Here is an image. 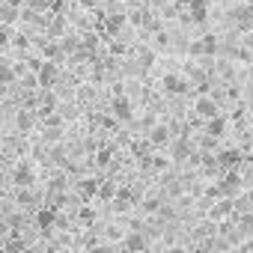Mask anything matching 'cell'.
Instances as JSON below:
<instances>
[{
    "mask_svg": "<svg viewBox=\"0 0 253 253\" xmlns=\"http://www.w3.org/2000/svg\"><path fill=\"white\" fill-rule=\"evenodd\" d=\"M188 51H191L194 57H214V54H217V39H214V36H203V39L194 42Z\"/></svg>",
    "mask_w": 253,
    "mask_h": 253,
    "instance_id": "cell-4",
    "label": "cell"
},
{
    "mask_svg": "<svg viewBox=\"0 0 253 253\" xmlns=\"http://www.w3.org/2000/svg\"><path fill=\"white\" fill-rule=\"evenodd\" d=\"M3 3H9V6H15V9H18V6L24 3V0H3Z\"/></svg>",
    "mask_w": 253,
    "mask_h": 253,
    "instance_id": "cell-29",
    "label": "cell"
},
{
    "mask_svg": "<svg viewBox=\"0 0 253 253\" xmlns=\"http://www.w3.org/2000/svg\"><path fill=\"white\" fill-rule=\"evenodd\" d=\"M15 122H18L21 131H27V128H33V113H30V110H18V119H15Z\"/></svg>",
    "mask_w": 253,
    "mask_h": 253,
    "instance_id": "cell-17",
    "label": "cell"
},
{
    "mask_svg": "<svg viewBox=\"0 0 253 253\" xmlns=\"http://www.w3.org/2000/svg\"><path fill=\"white\" fill-rule=\"evenodd\" d=\"M167 164H170V161H164V158H155V161H152V167H155V170H164Z\"/></svg>",
    "mask_w": 253,
    "mask_h": 253,
    "instance_id": "cell-25",
    "label": "cell"
},
{
    "mask_svg": "<svg viewBox=\"0 0 253 253\" xmlns=\"http://www.w3.org/2000/svg\"><path fill=\"white\" fill-rule=\"evenodd\" d=\"M60 54H63V51H60L57 45H45V57H51V63H54V60H57Z\"/></svg>",
    "mask_w": 253,
    "mask_h": 253,
    "instance_id": "cell-22",
    "label": "cell"
},
{
    "mask_svg": "<svg viewBox=\"0 0 253 253\" xmlns=\"http://www.w3.org/2000/svg\"><path fill=\"white\" fill-rule=\"evenodd\" d=\"M140 60H143V66H152V51H146V54H143Z\"/></svg>",
    "mask_w": 253,
    "mask_h": 253,
    "instance_id": "cell-26",
    "label": "cell"
},
{
    "mask_svg": "<svg viewBox=\"0 0 253 253\" xmlns=\"http://www.w3.org/2000/svg\"><path fill=\"white\" fill-rule=\"evenodd\" d=\"M6 89H9L6 84H0V101H3V98H6Z\"/></svg>",
    "mask_w": 253,
    "mask_h": 253,
    "instance_id": "cell-30",
    "label": "cell"
},
{
    "mask_svg": "<svg viewBox=\"0 0 253 253\" xmlns=\"http://www.w3.org/2000/svg\"><path fill=\"white\" fill-rule=\"evenodd\" d=\"M6 45H9V30L0 27V48H6Z\"/></svg>",
    "mask_w": 253,
    "mask_h": 253,
    "instance_id": "cell-23",
    "label": "cell"
},
{
    "mask_svg": "<svg viewBox=\"0 0 253 253\" xmlns=\"http://www.w3.org/2000/svg\"><path fill=\"white\" fill-rule=\"evenodd\" d=\"M188 15H191L194 24H203L209 18V3H206V0H191V3H188Z\"/></svg>",
    "mask_w": 253,
    "mask_h": 253,
    "instance_id": "cell-9",
    "label": "cell"
},
{
    "mask_svg": "<svg viewBox=\"0 0 253 253\" xmlns=\"http://www.w3.org/2000/svg\"><path fill=\"white\" fill-rule=\"evenodd\" d=\"M0 18L9 24V21H15V18H18V9H15V6H9V3H3V6H0Z\"/></svg>",
    "mask_w": 253,
    "mask_h": 253,
    "instance_id": "cell-18",
    "label": "cell"
},
{
    "mask_svg": "<svg viewBox=\"0 0 253 253\" xmlns=\"http://www.w3.org/2000/svg\"><path fill=\"white\" fill-rule=\"evenodd\" d=\"M78 191H81V197H84V200H89V197H95L98 182H95V179H84V182L78 185Z\"/></svg>",
    "mask_w": 253,
    "mask_h": 253,
    "instance_id": "cell-15",
    "label": "cell"
},
{
    "mask_svg": "<svg viewBox=\"0 0 253 253\" xmlns=\"http://www.w3.org/2000/svg\"><path fill=\"white\" fill-rule=\"evenodd\" d=\"M51 223H54V211H39V226L51 229Z\"/></svg>",
    "mask_w": 253,
    "mask_h": 253,
    "instance_id": "cell-20",
    "label": "cell"
},
{
    "mask_svg": "<svg viewBox=\"0 0 253 253\" xmlns=\"http://www.w3.org/2000/svg\"><path fill=\"white\" fill-rule=\"evenodd\" d=\"M92 253H104V250H101V247H98V250H92Z\"/></svg>",
    "mask_w": 253,
    "mask_h": 253,
    "instance_id": "cell-31",
    "label": "cell"
},
{
    "mask_svg": "<svg viewBox=\"0 0 253 253\" xmlns=\"http://www.w3.org/2000/svg\"><path fill=\"white\" fill-rule=\"evenodd\" d=\"M194 110H197V116H203V119H214V116L220 113V107H217V101H214L211 95H200L197 104H194Z\"/></svg>",
    "mask_w": 253,
    "mask_h": 253,
    "instance_id": "cell-5",
    "label": "cell"
},
{
    "mask_svg": "<svg viewBox=\"0 0 253 253\" xmlns=\"http://www.w3.org/2000/svg\"><path fill=\"white\" fill-rule=\"evenodd\" d=\"M101 200H113L116 197V185L113 182H98V191H95Z\"/></svg>",
    "mask_w": 253,
    "mask_h": 253,
    "instance_id": "cell-16",
    "label": "cell"
},
{
    "mask_svg": "<svg viewBox=\"0 0 253 253\" xmlns=\"http://www.w3.org/2000/svg\"><path fill=\"white\" fill-rule=\"evenodd\" d=\"M18 81V72L6 63V60H0V84H6V86H12Z\"/></svg>",
    "mask_w": 253,
    "mask_h": 253,
    "instance_id": "cell-14",
    "label": "cell"
},
{
    "mask_svg": "<svg viewBox=\"0 0 253 253\" xmlns=\"http://www.w3.org/2000/svg\"><path fill=\"white\" fill-rule=\"evenodd\" d=\"M241 182H244V179H241V173H238V167H235V170H229V173H226L223 185H217V188H214V194H217V197H235V194L241 191Z\"/></svg>",
    "mask_w": 253,
    "mask_h": 253,
    "instance_id": "cell-3",
    "label": "cell"
},
{
    "mask_svg": "<svg viewBox=\"0 0 253 253\" xmlns=\"http://www.w3.org/2000/svg\"><path fill=\"white\" fill-rule=\"evenodd\" d=\"M0 253H6V247H0Z\"/></svg>",
    "mask_w": 253,
    "mask_h": 253,
    "instance_id": "cell-32",
    "label": "cell"
},
{
    "mask_svg": "<svg viewBox=\"0 0 253 253\" xmlns=\"http://www.w3.org/2000/svg\"><path fill=\"white\" fill-rule=\"evenodd\" d=\"M161 86H164V89H167L170 95H182V92L188 89V81H185L182 75H164Z\"/></svg>",
    "mask_w": 253,
    "mask_h": 253,
    "instance_id": "cell-8",
    "label": "cell"
},
{
    "mask_svg": "<svg viewBox=\"0 0 253 253\" xmlns=\"http://www.w3.org/2000/svg\"><path fill=\"white\" fill-rule=\"evenodd\" d=\"M170 140V128L167 125H155V128L149 131V143H155V146H164Z\"/></svg>",
    "mask_w": 253,
    "mask_h": 253,
    "instance_id": "cell-13",
    "label": "cell"
},
{
    "mask_svg": "<svg viewBox=\"0 0 253 253\" xmlns=\"http://www.w3.org/2000/svg\"><path fill=\"white\" fill-rule=\"evenodd\" d=\"M125 247H128V253H143L146 250V235L140 229H131L125 235Z\"/></svg>",
    "mask_w": 253,
    "mask_h": 253,
    "instance_id": "cell-10",
    "label": "cell"
},
{
    "mask_svg": "<svg viewBox=\"0 0 253 253\" xmlns=\"http://www.w3.org/2000/svg\"><path fill=\"white\" fill-rule=\"evenodd\" d=\"M223 134H226V116H223V113H217L214 119H206V137L217 140V137H223Z\"/></svg>",
    "mask_w": 253,
    "mask_h": 253,
    "instance_id": "cell-6",
    "label": "cell"
},
{
    "mask_svg": "<svg viewBox=\"0 0 253 253\" xmlns=\"http://www.w3.org/2000/svg\"><path fill=\"white\" fill-rule=\"evenodd\" d=\"M24 3H30L33 12H45L48 9V0H24Z\"/></svg>",
    "mask_w": 253,
    "mask_h": 253,
    "instance_id": "cell-21",
    "label": "cell"
},
{
    "mask_svg": "<svg viewBox=\"0 0 253 253\" xmlns=\"http://www.w3.org/2000/svg\"><path fill=\"white\" fill-rule=\"evenodd\" d=\"M110 110H113V116H116L119 122H131V119H134V104H131L128 95H116V98L110 101Z\"/></svg>",
    "mask_w": 253,
    "mask_h": 253,
    "instance_id": "cell-2",
    "label": "cell"
},
{
    "mask_svg": "<svg viewBox=\"0 0 253 253\" xmlns=\"http://www.w3.org/2000/svg\"><path fill=\"white\" fill-rule=\"evenodd\" d=\"M125 21H128V18H125L122 12H113V15H107V21H104V30L113 36V33H119V30L125 27Z\"/></svg>",
    "mask_w": 253,
    "mask_h": 253,
    "instance_id": "cell-12",
    "label": "cell"
},
{
    "mask_svg": "<svg viewBox=\"0 0 253 253\" xmlns=\"http://www.w3.org/2000/svg\"><path fill=\"white\" fill-rule=\"evenodd\" d=\"M217 164L226 167V170H235V167L241 164V152H238V149H226V152L217 155Z\"/></svg>",
    "mask_w": 253,
    "mask_h": 253,
    "instance_id": "cell-11",
    "label": "cell"
},
{
    "mask_svg": "<svg viewBox=\"0 0 253 253\" xmlns=\"http://www.w3.org/2000/svg\"><path fill=\"white\" fill-rule=\"evenodd\" d=\"M95 3H98V0H81V6H84V9H92Z\"/></svg>",
    "mask_w": 253,
    "mask_h": 253,
    "instance_id": "cell-28",
    "label": "cell"
},
{
    "mask_svg": "<svg viewBox=\"0 0 253 253\" xmlns=\"http://www.w3.org/2000/svg\"><path fill=\"white\" fill-rule=\"evenodd\" d=\"M238 60H241V63H250V60H253V54H250L247 48H241V51H238Z\"/></svg>",
    "mask_w": 253,
    "mask_h": 253,
    "instance_id": "cell-24",
    "label": "cell"
},
{
    "mask_svg": "<svg viewBox=\"0 0 253 253\" xmlns=\"http://www.w3.org/2000/svg\"><path fill=\"white\" fill-rule=\"evenodd\" d=\"M167 253H188V250H185V247H182V244H173V247H170V250H167Z\"/></svg>",
    "mask_w": 253,
    "mask_h": 253,
    "instance_id": "cell-27",
    "label": "cell"
},
{
    "mask_svg": "<svg viewBox=\"0 0 253 253\" xmlns=\"http://www.w3.org/2000/svg\"><path fill=\"white\" fill-rule=\"evenodd\" d=\"M229 211H232V203L223 200V203H217V209L211 211V217H223V214H229Z\"/></svg>",
    "mask_w": 253,
    "mask_h": 253,
    "instance_id": "cell-19",
    "label": "cell"
},
{
    "mask_svg": "<svg viewBox=\"0 0 253 253\" xmlns=\"http://www.w3.org/2000/svg\"><path fill=\"white\" fill-rule=\"evenodd\" d=\"M57 81H60V66H57V63H51V60L39 63V69H36V84H39L42 89H51Z\"/></svg>",
    "mask_w": 253,
    "mask_h": 253,
    "instance_id": "cell-1",
    "label": "cell"
},
{
    "mask_svg": "<svg viewBox=\"0 0 253 253\" xmlns=\"http://www.w3.org/2000/svg\"><path fill=\"white\" fill-rule=\"evenodd\" d=\"M12 182H15L18 188H27V185H33V182H36V176H33V167H30L27 161H21V164L15 167V173H12Z\"/></svg>",
    "mask_w": 253,
    "mask_h": 253,
    "instance_id": "cell-7",
    "label": "cell"
}]
</instances>
